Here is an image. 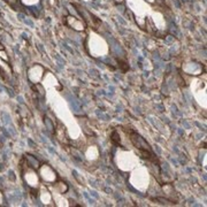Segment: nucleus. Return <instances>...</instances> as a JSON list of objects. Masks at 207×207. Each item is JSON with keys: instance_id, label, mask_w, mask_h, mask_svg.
<instances>
[{"instance_id": "obj_2", "label": "nucleus", "mask_w": 207, "mask_h": 207, "mask_svg": "<svg viewBox=\"0 0 207 207\" xmlns=\"http://www.w3.org/2000/svg\"><path fill=\"white\" fill-rule=\"evenodd\" d=\"M110 140L115 144V145H120L121 146V142H120V136H119V134L116 132V131H114L113 134H112V136H110Z\"/></svg>"}, {"instance_id": "obj_1", "label": "nucleus", "mask_w": 207, "mask_h": 207, "mask_svg": "<svg viewBox=\"0 0 207 207\" xmlns=\"http://www.w3.org/2000/svg\"><path fill=\"white\" fill-rule=\"evenodd\" d=\"M124 131L129 134V138H130L131 143L135 145V147H136L137 150H139L142 158L147 159L149 161H152V162H154V164H159L158 158L155 156V154L153 153L152 149L150 147V145H149V143H147L144 138L142 137L140 135H138L136 131L131 130V129H129V130H128V129H124Z\"/></svg>"}]
</instances>
